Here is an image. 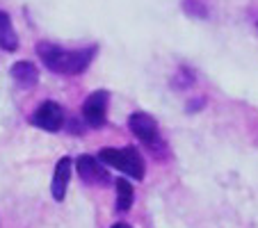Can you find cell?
<instances>
[{"instance_id": "obj_5", "label": "cell", "mask_w": 258, "mask_h": 228, "mask_svg": "<svg viewBox=\"0 0 258 228\" xmlns=\"http://www.w3.org/2000/svg\"><path fill=\"white\" fill-rule=\"evenodd\" d=\"M107 103H110V92H105V89H96V92H92L87 98H85L80 112H83V119L89 128H103L105 126Z\"/></svg>"}, {"instance_id": "obj_4", "label": "cell", "mask_w": 258, "mask_h": 228, "mask_svg": "<svg viewBox=\"0 0 258 228\" xmlns=\"http://www.w3.org/2000/svg\"><path fill=\"white\" fill-rule=\"evenodd\" d=\"M30 123L39 130L46 132H59L64 128V110L59 103L55 101H44L37 105V110L32 112Z\"/></svg>"}, {"instance_id": "obj_9", "label": "cell", "mask_w": 258, "mask_h": 228, "mask_svg": "<svg viewBox=\"0 0 258 228\" xmlns=\"http://www.w3.org/2000/svg\"><path fill=\"white\" fill-rule=\"evenodd\" d=\"M0 48L7 53L19 50V34H16L12 16L7 12H0Z\"/></svg>"}, {"instance_id": "obj_2", "label": "cell", "mask_w": 258, "mask_h": 228, "mask_svg": "<svg viewBox=\"0 0 258 228\" xmlns=\"http://www.w3.org/2000/svg\"><path fill=\"white\" fill-rule=\"evenodd\" d=\"M98 160H101L103 165L112 167V169L121 171V174L131 176V178H135V180H142L146 174V162L135 146H126V148H103V150H98Z\"/></svg>"}, {"instance_id": "obj_6", "label": "cell", "mask_w": 258, "mask_h": 228, "mask_svg": "<svg viewBox=\"0 0 258 228\" xmlns=\"http://www.w3.org/2000/svg\"><path fill=\"white\" fill-rule=\"evenodd\" d=\"M76 171H78L80 180L87 185H103V187H105V185L114 183V180L110 178V174H107V171L98 165L96 158H92V156H80L78 160H76Z\"/></svg>"}, {"instance_id": "obj_8", "label": "cell", "mask_w": 258, "mask_h": 228, "mask_svg": "<svg viewBox=\"0 0 258 228\" xmlns=\"http://www.w3.org/2000/svg\"><path fill=\"white\" fill-rule=\"evenodd\" d=\"M10 73H12V78H14L16 87H21V89H32L34 85L39 83V68L34 66L32 62H28V59L14 62Z\"/></svg>"}, {"instance_id": "obj_1", "label": "cell", "mask_w": 258, "mask_h": 228, "mask_svg": "<svg viewBox=\"0 0 258 228\" xmlns=\"http://www.w3.org/2000/svg\"><path fill=\"white\" fill-rule=\"evenodd\" d=\"M96 53V46L69 50L57 44H50V41H39L37 44V55L44 62V66L48 71L57 73V75H80V73H85L89 68V64L94 62Z\"/></svg>"}, {"instance_id": "obj_7", "label": "cell", "mask_w": 258, "mask_h": 228, "mask_svg": "<svg viewBox=\"0 0 258 228\" xmlns=\"http://www.w3.org/2000/svg\"><path fill=\"white\" fill-rule=\"evenodd\" d=\"M71 169H73V160L71 158H59L57 165H55V174H53V183H50V194L55 201L62 203L64 196H67V187L69 180H71Z\"/></svg>"}, {"instance_id": "obj_11", "label": "cell", "mask_w": 258, "mask_h": 228, "mask_svg": "<svg viewBox=\"0 0 258 228\" xmlns=\"http://www.w3.org/2000/svg\"><path fill=\"white\" fill-rule=\"evenodd\" d=\"M185 12H190V14H195V16H206V10L197 0H185Z\"/></svg>"}, {"instance_id": "obj_10", "label": "cell", "mask_w": 258, "mask_h": 228, "mask_svg": "<svg viewBox=\"0 0 258 228\" xmlns=\"http://www.w3.org/2000/svg\"><path fill=\"white\" fill-rule=\"evenodd\" d=\"M114 189H117V210L119 212H128L133 205V185L126 178L114 180Z\"/></svg>"}, {"instance_id": "obj_3", "label": "cell", "mask_w": 258, "mask_h": 228, "mask_svg": "<svg viewBox=\"0 0 258 228\" xmlns=\"http://www.w3.org/2000/svg\"><path fill=\"white\" fill-rule=\"evenodd\" d=\"M128 128H131V132L142 144H146L151 150L162 146L160 128H158V121L151 114H146V112H133L131 117H128Z\"/></svg>"}, {"instance_id": "obj_12", "label": "cell", "mask_w": 258, "mask_h": 228, "mask_svg": "<svg viewBox=\"0 0 258 228\" xmlns=\"http://www.w3.org/2000/svg\"><path fill=\"white\" fill-rule=\"evenodd\" d=\"M112 228H131V226H128V223H114Z\"/></svg>"}]
</instances>
